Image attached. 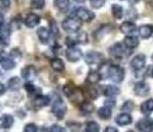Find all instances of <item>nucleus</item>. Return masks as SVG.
I'll return each mask as SVG.
<instances>
[{
	"label": "nucleus",
	"mask_w": 153,
	"mask_h": 132,
	"mask_svg": "<svg viewBox=\"0 0 153 132\" xmlns=\"http://www.w3.org/2000/svg\"><path fill=\"white\" fill-rule=\"evenodd\" d=\"M5 25V18L2 14H0V27H2Z\"/></svg>",
	"instance_id": "obj_45"
},
{
	"label": "nucleus",
	"mask_w": 153,
	"mask_h": 132,
	"mask_svg": "<svg viewBox=\"0 0 153 132\" xmlns=\"http://www.w3.org/2000/svg\"><path fill=\"white\" fill-rule=\"evenodd\" d=\"M105 0H90V5L93 8H100L102 6H104Z\"/></svg>",
	"instance_id": "obj_35"
},
{
	"label": "nucleus",
	"mask_w": 153,
	"mask_h": 132,
	"mask_svg": "<svg viewBox=\"0 0 153 132\" xmlns=\"http://www.w3.org/2000/svg\"><path fill=\"white\" fill-rule=\"evenodd\" d=\"M0 5L4 7V8H8L11 6V0H0Z\"/></svg>",
	"instance_id": "obj_41"
},
{
	"label": "nucleus",
	"mask_w": 153,
	"mask_h": 132,
	"mask_svg": "<svg viewBox=\"0 0 153 132\" xmlns=\"http://www.w3.org/2000/svg\"><path fill=\"white\" fill-rule=\"evenodd\" d=\"M111 113H112V112H111V108H110V107H106V106L100 107V108L98 109V117H99L100 119H103V120L110 119Z\"/></svg>",
	"instance_id": "obj_24"
},
{
	"label": "nucleus",
	"mask_w": 153,
	"mask_h": 132,
	"mask_svg": "<svg viewBox=\"0 0 153 132\" xmlns=\"http://www.w3.org/2000/svg\"><path fill=\"white\" fill-rule=\"evenodd\" d=\"M85 132H99V125L96 121H88L85 126Z\"/></svg>",
	"instance_id": "obj_31"
},
{
	"label": "nucleus",
	"mask_w": 153,
	"mask_h": 132,
	"mask_svg": "<svg viewBox=\"0 0 153 132\" xmlns=\"http://www.w3.org/2000/svg\"><path fill=\"white\" fill-rule=\"evenodd\" d=\"M86 93H87V95H88L91 99H96V98L98 96V90H97L94 87H88V88L86 89Z\"/></svg>",
	"instance_id": "obj_34"
},
{
	"label": "nucleus",
	"mask_w": 153,
	"mask_h": 132,
	"mask_svg": "<svg viewBox=\"0 0 153 132\" xmlns=\"http://www.w3.org/2000/svg\"><path fill=\"white\" fill-rule=\"evenodd\" d=\"M37 36H38V38H39V40H41L42 44H48L49 38H50V33H49L48 29H45V27H39V29L37 30Z\"/></svg>",
	"instance_id": "obj_20"
},
{
	"label": "nucleus",
	"mask_w": 153,
	"mask_h": 132,
	"mask_svg": "<svg viewBox=\"0 0 153 132\" xmlns=\"http://www.w3.org/2000/svg\"><path fill=\"white\" fill-rule=\"evenodd\" d=\"M13 122H14V119L10 114H4L0 117V127L4 130H8L10 127H12Z\"/></svg>",
	"instance_id": "obj_16"
},
{
	"label": "nucleus",
	"mask_w": 153,
	"mask_h": 132,
	"mask_svg": "<svg viewBox=\"0 0 153 132\" xmlns=\"http://www.w3.org/2000/svg\"><path fill=\"white\" fill-rule=\"evenodd\" d=\"M49 132H65V130L61 126H59V125H53L49 128Z\"/></svg>",
	"instance_id": "obj_40"
},
{
	"label": "nucleus",
	"mask_w": 153,
	"mask_h": 132,
	"mask_svg": "<svg viewBox=\"0 0 153 132\" xmlns=\"http://www.w3.org/2000/svg\"><path fill=\"white\" fill-rule=\"evenodd\" d=\"M82 54H81V50H79L78 48L75 46H72V48H68L67 51H66V57L69 62H78L80 58H81Z\"/></svg>",
	"instance_id": "obj_6"
},
{
	"label": "nucleus",
	"mask_w": 153,
	"mask_h": 132,
	"mask_svg": "<svg viewBox=\"0 0 153 132\" xmlns=\"http://www.w3.org/2000/svg\"><path fill=\"white\" fill-rule=\"evenodd\" d=\"M19 87H20V81H19L18 77H12V78H10V81H8V88H10L11 90H18Z\"/></svg>",
	"instance_id": "obj_32"
},
{
	"label": "nucleus",
	"mask_w": 153,
	"mask_h": 132,
	"mask_svg": "<svg viewBox=\"0 0 153 132\" xmlns=\"http://www.w3.org/2000/svg\"><path fill=\"white\" fill-rule=\"evenodd\" d=\"M68 98H69L71 102H74V103H82L84 102V94L76 87H74V89L72 90V93L69 94Z\"/></svg>",
	"instance_id": "obj_13"
},
{
	"label": "nucleus",
	"mask_w": 153,
	"mask_h": 132,
	"mask_svg": "<svg viewBox=\"0 0 153 132\" xmlns=\"http://www.w3.org/2000/svg\"><path fill=\"white\" fill-rule=\"evenodd\" d=\"M4 59H5V51L0 49V63H1Z\"/></svg>",
	"instance_id": "obj_44"
},
{
	"label": "nucleus",
	"mask_w": 153,
	"mask_h": 132,
	"mask_svg": "<svg viewBox=\"0 0 153 132\" xmlns=\"http://www.w3.org/2000/svg\"><path fill=\"white\" fill-rule=\"evenodd\" d=\"M1 67H2V69H5V70H11V69H13V68L16 67V62H14L13 59H11V58H5V59L1 62Z\"/></svg>",
	"instance_id": "obj_30"
},
{
	"label": "nucleus",
	"mask_w": 153,
	"mask_h": 132,
	"mask_svg": "<svg viewBox=\"0 0 153 132\" xmlns=\"http://www.w3.org/2000/svg\"><path fill=\"white\" fill-rule=\"evenodd\" d=\"M147 75L151 76V77H153V65H149V67H148V69H147Z\"/></svg>",
	"instance_id": "obj_43"
},
{
	"label": "nucleus",
	"mask_w": 153,
	"mask_h": 132,
	"mask_svg": "<svg viewBox=\"0 0 153 132\" xmlns=\"http://www.w3.org/2000/svg\"><path fill=\"white\" fill-rule=\"evenodd\" d=\"M75 42H79V43H86L87 42V36L85 32H79L76 34V38H75Z\"/></svg>",
	"instance_id": "obj_37"
},
{
	"label": "nucleus",
	"mask_w": 153,
	"mask_h": 132,
	"mask_svg": "<svg viewBox=\"0 0 153 132\" xmlns=\"http://www.w3.org/2000/svg\"><path fill=\"white\" fill-rule=\"evenodd\" d=\"M5 93V86L2 83H0V95H2Z\"/></svg>",
	"instance_id": "obj_46"
},
{
	"label": "nucleus",
	"mask_w": 153,
	"mask_h": 132,
	"mask_svg": "<svg viewBox=\"0 0 153 132\" xmlns=\"http://www.w3.org/2000/svg\"><path fill=\"white\" fill-rule=\"evenodd\" d=\"M120 93V89L115 86H105L104 87V90H103V94L108 98H112V96H116L117 94Z\"/></svg>",
	"instance_id": "obj_23"
},
{
	"label": "nucleus",
	"mask_w": 153,
	"mask_h": 132,
	"mask_svg": "<svg viewBox=\"0 0 153 132\" xmlns=\"http://www.w3.org/2000/svg\"><path fill=\"white\" fill-rule=\"evenodd\" d=\"M22 76H23L24 80L27 81V82L32 81V80L35 78V76H36V69H35V67H33V65H26L25 68H23V70H22Z\"/></svg>",
	"instance_id": "obj_11"
},
{
	"label": "nucleus",
	"mask_w": 153,
	"mask_h": 132,
	"mask_svg": "<svg viewBox=\"0 0 153 132\" xmlns=\"http://www.w3.org/2000/svg\"><path fill=\"white\" fill-rule=\"evenodd\" d=\"M145 63H146V56L143 54H139L131 59L130 65L134 70H141L145 67Z\"/></svg>",
	"instance_id": "obj_7"
},
{
	"label": "nucleus",
	"mask_w": 153,
	"mask_h": 132,
	"mask_svg": "<svg viewBox=\"0 0 153 132\" xmlns=\"http://www.w3.org/2000/svg\"><path fill=\"white\" fill-rule=\"evenodd\" d=\"M140 111L142 114H146V115L151 114L153 112V99H148V100L143 101L140 106Z\"/></svg>",
	"instance_id": "obj_19"
},
{
	"label": "nucleus",
	"mask_w": 153,
	"mask_h": 132,
	"mask_svg": "<svg viewBox=\"0 0 153 132\" xmlns=\"http://www.w3.org/2000/svg\"><path fill=\"white\" fill-rule=\"evenodd\" d=\"M111 13L114 15V18L116 19H121L122 15H123V7L121 5H117V4H114L111 6Z\"/></svg>",
	"instance_id": "obj_26"
},
{
	"label": "nucleus",
	"mask_w": 153,
	"mask_h": 132,
	"mask_svg": "<svg viewBox=\"0 0 153 132\" xmlns=\"http://www.w3.org/2000/svg\"><path fill=\"white\" fill-rule=\"evenodd\" d=\"M10 27L8 25H4L0 27V45L7 46L10 43Z\"/></svg>",
	"instance_id": "obj_9"
},
{
	"label": "nucleus",
	"mask_w": 153,
	"mask_h": 132,
	"mask_svg": "<svg viewBox=\"0 0 153 132\" xmlns=\"http://www.w3.org/2000/svg\"><path fill=\"white\" fill-rule=\"evenodd\" d=\"M133 108H134L133 101H126V102L123 103V106H122V109H123V111H131Z\"/></svg>",
	"instance_id": "obj_38"
},
{
	"label": "nucleus",
	"mask_w": 153,
	"mask_h": 132,
	"mask_svg": "<svg viewBox=\"0 0 153 132\" xmlns=\"http://www.w3.org/2000/svg\"><path fill=\"white\" fill-rule=\"evenodd\" d=\"M115 121H116V124L120 125V126H126V125L131 124L133 119H131L130 114H128V113H121V114H118V115L116 117V120H115Z\"/></svg>",
	"instance_id": "obj_17"
},
{
	"label": "nucleus",
	"mask_w": 153,
	"mask_h": 132,
	"mask_svg": "<svg viewBox=\"0 0 153 132\" xmlns=\"http://www.w3.org/2000/svg\"><path fill=\"white\" fill-rule=\"evenodd\" d=\"M104 132H118V131H117V128H115V127H112V126H108V127L104 130Z\"/></svg>",
	"instance_id": "obj_42"
},
{
	"label": "nucleus",
	"mask_w": 153,
	"mask_h": 132,
	"mask_svg": "<svg viewBox=\"0 0 153 132\" xmlns=\"http://www.w3.org/2000/svg\"><path fill=\"white\" fill-rule=\"evenodd\" d=\"M129 1V4H131V5H135L136 2H139L140 0H128Z\"/></svg>",
	"instance_id": "obj_47"
},
{
	"label": "nucleus",
	"mask_w": 153,
	"mask_h": 132,
	"mask_svg": "<svg viewBox=\"0 0 153 132\" xmlns=\"http://www.w3.org/2000/svg\"><path fill=\"white\" fill-rule=\"evenodd\" d=\"M120 31L122 33H124V34H129L130 36V33L135 31V24L131 23V21H124V23L121 24Z\"/></svg>",
	"instance_id": "obj_21"
},
{
	"label": "nucleus",
	"mask_w": 153,
	"mask_h": 132,
	"mask_svg": "<svg viewBox=\"0 0 153 132\" xmlns=\"http://www.w3.org/2000/svg\"><path fill=\"white\" fill-rule=\"evenodd\" d=\"M106 77L116 83H121L124 78V70L120 65H109Z\"/></svg>",
	"instance_id": "obj_1"
},
{
	"label": "nucleus",
	"mask_w": 153,
	"mask_h": 132,
	"mask_svg": "<svg viewBox=\"0 0 153 132\" xmlns=\"http://www.w3.org/2000/svg\"><path fill=\"white\" fill-rule=\"evenodd\" d=\"M134 93L139 96H146L149 93V86L145 82H139L134 86Z\"/></svg>",
	"instance_id": "obj_12"
},
{
	"label": "nucleus",
	"mask_w": 153,
	"mask_h": 132,
	"mask_svg": "<svg viewBox=\"0 0 153 132\" xmlns=\"http://www.w3.org/2000/svg\"><path fill=\"white\" fill-rule=\"evenodd\" d=\"M0 74H1V73H0Z\"/></svg>",
	"instance_id": "obj_51"
},
{
	"label": "nucleus",
	"mask_w": 153,
	"mask_h": 132,
	"mask_svg": "<svg viewBox=\"0 0 153 132\" xmlns=\"http://www.w3.org/2000/svg\"><path fill=\"white\" fill-rule=\"evenodd\" d=\"M93 109H94V106H93V103H92V102H90V101H85V102H82V103H81L80 111H81L82 113L88 114V113H92V112H93Z\"/></svg>",
	"instance_id": "obj_28"
},
{
	"label": "nucleus",
	"mask_w": 153,
	"mask_h": 132,
	"mask_svg": "<svg viewBox=\"0 0 153 132\" xmlns=\"http://www.w3.org/2000/svg\"><path fill=\"white\" fill-rule=\"evenodd\" d=\"M109 54L112 56V57H116V58H120L124 55V48L121 43H115L114 45L110 46L109 49Z\"/></svg>",
	"instance_id": "obj_10"
},
{
	"label": "nucleus",
	"mask_w": 153,
	"mask_h": 132,
	"mask_svg": "<svg viewBox=\"0 0 153 132\" xmlns=\"http://www.w3.org/2000/svg\"><path fill=\"white\" fill-rule=\"evenodd\" d=\"M136 128L139 132H152L153 131V119L142 118L136 122Z\"/></svg>",
	"instance_id": "obj_5"
},
{
	"label": "nucleus",
	"mask_w": 153,
	"mask_h": 132,
	"mask_svg": "<svg viewBox=\"0 0 153 132\" xmlns=\"http://www.w3.org/2000/svg\"><path fill=\"white\" fill-rule=\"evenodd\" d=\"M124 46H127L128 49H135L139 45V39L134 36H127L123 40Z\"/></svg>",
	"instance_id": "obj_22"
},
{
	"label": "nucleus",
	"mask_w": 153,
	"mask_h": 132,
	"mask_svg": "<svg viewBox=\"0 0 153 132\" xmlns=\"http://www.w3.org/2000/svg\"><path fill=\"white\" fill-rule=\"evenodd\" d=\"M84 58H85V62L88 64H97L102 61L103 56H102V54H99L97 51H88V52H86Z\"/></svg>",
	"instance_id": "obj_8"
},
{
	"label": "nucleus",
	"mask_w": 153,
	"mask_h": 132,
	"mask_svg": "<svg viewBox=\"0 0 153 132\" xmlns=\"http://www.w3.org/2000/svg\"><path fill=\"white\" fill-rule=\"evenodd\" d=\"M75 2H82V1H85V0H74Z\"/></svg>",
	"instance_id": "obj_48"
},
{
	"label": "nucleus",
	"mask_w": 153,
	"mask_h": 132,
	"mask_svg": "<svg viewBox=\"0 0 153 132\" xmlns=\"http://www.w3.org/2000/svg\"><path fill=\"white\" fill-rule=\"evenodd\" d=\"M100 78H102V77H100V74H99L98 71L91 70V71L88 73L87 77H86V81H87L88 83H91V84H94V83H97Z\"/></svg>",
	"instance_id": "obj_25"
},
{
	"label": "nucleus",
	"mask_w": 153,
	"mask_h": 132,
	"mask_svg": "<svg viewBox=\"0 0 153 132\" xmlns=\"http://www.w3.org/2000/svg\"><path fill=\"white\" fill-rule=\"evenodd\" d=\"M75 15H76V18L79 19V21H85V23H88V21L93 20V18H94V13L91 12L90 10L85 8V7H79V8H76Z\"/></svg>",
	"instance_id": "obj_4"
},
{
	"label": "nucleus",
	"mask_w": 153,
	"mask_h": 132,
	"mask_svg": "<svg viewBox=\"0 0 153 132\" xmlns=\"http://www.w3.org/2000/svg\"><path fill=\"white\" fill-rule=\"evenodd\" d=\"M81 27V23L75 18H66L62 21V29L68 32H75Z\"/></svg>",
	"instance_id": "obj_3"
},
{
	"label": "nucleus",
	"mask_w": 153,
	"mask_h": 132,
	"mask_svg": "<svg viewBox=\"0 0 153 132\" xmlns=\"http://www.w3.org/2000/svg\"><path fill=\"white\" fill-rule=\"evenodd\" d=\"M39 21H41L39 15H37L35 13H29L24 19V23H25V25L27 27H35V26H37L39 24Z\"/></svg>",
	"instance_id": "obj_14"
},
{
	"label": "nucleus",
	"mask_w": 153,
	"mask_h": 132,
	"mask_svg": "<svg viewBox=\"0 0 153 132\" xmlns=\"http://www.w3.org/2000/svg\"><path fill=\"white\" fill-rule=\"evenodd\" d=\"M139 34H140V37L143 38V39L149 38V37L153 34V25H149V24L141 25V26L139 27Z\"/></svg>",
	"instance_id": "obj_15"
},
{
	"label": "nucleus",
	"mask_w": 153,
	"mask_h": 132,
	"mask_svg": "<svg viewBox=\"0 0 153 132\" xmlns=\"http://www.w3.org/2000/svg\"><path fill=\"white\" fill-rule=\"evenodd\" d=\"M49 103V98L45 95H38L33 99V107L35 108H42L45 107Z\"/></svg>",
	"instance_id": "obj_18"
},
{
	"label": "nucleus",
	"mask_w": 153,
	"mask_h": 132,
	"mask_svg": "<svg viewBox=\"0 0 153 132\" xmlns=\"http://www.w3.org/2000/svg\"><path fill=\"white\" fill-rule=\"evenodd\" d=\"M51 111H53L54 115H55L57 119H62V118L65 117L66 112H67V107H66L65 102H63L61 99L57 98V99L54 100V102H53V108H51Z\"/></svg>",
	"instance_id": "obj_2"
},
{
	"label": "nucleus",
	"mask_w": 153,
	"mask_h": 132,
	"mask_svg": "<svg viewBox=\"0 0 153 132\" xmlns=\"http://www.w3.org/2000/svg\"><path fill=\"white\" fill-rule=\"evenodd\" d=\"M23 132H37V126L35 124H26L23 128Z\"/></svg>",
	"instance_id": "obj_36"
},
{
	"label": "nucleus",
	"mask_w": 153,
	"mask_h": 132,
	"mask_svg": "<svg viewBox=\"0 0 153 132\" xmlns=\"http://www.w3.org/2000/svg\"><path fill=\"white\" fill-rule=\"evenodd\" d=\"M30 5L35 10H42L45 6V0H31Z\"/></svg>",
	"instance_id": "obj_33"
},
{
	"label": "nucleus",
	"mask_w": 153,
	"mask_h": 132,
	"mask_svg": "<svg viewBox=\"0 0 153 132\" xmlns=\"http://www.w3.org/2000/svg\"><path fill=\"white\" fill-rule=\"evenodd\" d=\"M127 132H134V131H127Z\"/></svg>",
	"instance_id": "obj_49"
},
{
	"label": "nucleus",
	"mask_w": 153,
	"mask_h": 132,
	"mask_svg": "<svg viewBox=\"0 0 153 132\" xmlns=\"http://www.w3.org/2000/svg\"><path fill=\"white\" fill-rule=\"evenodd\" d=\"M152 59H153V56H152Z\"/></svg>",
	"instance_id": "obj_50"
},
{
	"label": "nucleus",
	"mask_w": 153,
	"mask_h": 132,
	"mask_svg": "<svg viewBox=\"0 0 153 132\" xmlns=\"http://www.w3.org/2000/svg\"><path fill=\"white\" fill-rule=\"evenodd\" d=\"M24 87H25L26 92H27V93H30V94H31V93H33V92H35V89H36V88H35V86H33L32 83H30V82H26V83L24 84Z\"/></svg>",
	"instance_id": "obj_39"
},
{
	"label": "nucleus",
	"mask_w": 153,
	"mask_h": 132,
	"mask_svg": "<svg viewBox=\"0 0 153 132\" xmlns=\"http://www.w3.org/2000/svg\"><path fill=\"white\" fill-rule=\"evenodd\" d=\"M54 5L60 11H66L69 7V0H54Z\"/></svg>",
	"instance_id": "obj_29"
},
{
	"label": "nucleus",
	"mask_w": 153,
	"mask_h": 132,
	"mask_svg": "<svg viewBox=\"0 0 153 132\" xmlns=\"http://www.w3.org/2000/svg\"><path fill=\"white\" fill-rule=\"evenodd\" d=\"M50 65L55 71H62L65 69V64H63L62 59H60V58H53L50 61Z\"/></svg>",
	"instance_id": "obj_27"
}]
</instances>
